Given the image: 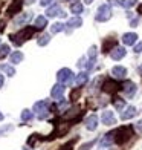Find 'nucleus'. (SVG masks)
<instances>
[{"mask_svg": "<svg viewBox=\"0 0 142 150\" xmlns=\"http://www.w3.org/2000/svg\"><path fill=\"white\" fill-rule=\"evenodd\" d=\"M110 17H112V8L109 3H104L98 8V12H96V17L95 18H96V22H107Z\"/></svg>", "mask_w": 142, "mask_h": 150, "instance_id": "nucleus-1", "label": "nucleus"}, {"mask_svg": "<svg viewBox=\"0 0 142 150\" xmlns=\"http://www.w3.org/2000/svg\"><path fill=\"white\" fill-rule=\"evenodd\" d=\"M47 109H49V103L47 101H37L34 104V112H35L38 120H44L47 115Z\"/></svg>", "mask_w": 142, "mask_h": 150, "instance_id": "nucleus-2", "label": "nucleus"}, {"mask_svg": "<svg viewBox=\"0 0 142 150\" xmlns=\"http://www.w3.org/2000/svg\"><path fill=\"white\" fill-rule=\"evenodd\" d=\"M73 74L70 69H67V67H63V69H60L58 71V74H57V78H58V81L61 84H64V83H72V80H73Z\"/></svg>", "mask_w": 142, "mask_h": 150, "instance_id": "nucleus-3", "label": "nucleus"}, {"mask_svg": "<svg viewBox=\"0 0 142 150\" xmlns=\"http://www.w3.org/2000/svg\"><path fill=\"white\" fill-rule=\"evenodd\" d=\"M101 121L105 126H113L116 124V118H115V113L112 110H104L103 115H101Z\"/></svg>", "mask_w": 142, "mask_h": 150, "instance_id": "nucleus-4", "label": "nucleus"}, {"mask_svg": "<svg viewBox=\"0 0 142 150\" xmlns=\"http://www.w3.org/2000/svg\"><path fill=\"white\" fill-rule=\"evenodd\" d=\"M64 84L61 83H58L52 87V91H51V97L52 98H55V100H63V95H64Z\"/></svg>", "mask_w": 142, "mask_h": 150, "instance_id": "nucleus-5", "label": "nucleus"}, {"mask_svg": "<svg viewBox=\"0 0 142 150\" xmlns=\"http://www.w3.org/2000/svg\"><path fill=\"white\" fill-rule=\"evenodd\" d=\"M125 54H127L125 47L116 46V47H115V49L110 52V57H112V60H115V61H119V60H122V58L125 57Z\"/></svg>", "mask_w": 142, "mask_h": 150, "instance_id": "nucleus-6", "label": "nucleus"}, {"mask_svg": "<svg viewBox=\"0 0 142 150\" xmlns=\"http://www.w3.org/2000/svg\"><path fill=\"white\" fill-rule=\"evenodd\" d=\"M136 40H138V34H134V32H125L122 35V43L125 46H133L136 43Z\"/></svg>", "mask_w": 142, "mask_h": 150, "instance_id": "nucleus-7", "label": "nucleus"}, {"mask_svg": "<svg viewBox=\"0 0 142 150\" xmlns=\"http://www.w3.org/2000/svg\"><path fill=\"white\" fill-rule=\"evenodd\" d=\"M31 17H32V12H23V14H20L18 17H15L14 25L15 26H23V25H26V23L29 22Z\"/></svg>", "mask_w": 142, "mask_h": 150, "instance_id": "nucleus-8", "label": "nucleus"}, {"mask_svg": "<svg viewBox=\"0 0 142 150\" xmlns=\"http://www.w3.org/2000/svg\"><path fill=\"white\" fill-rule=\"evenodd\" d=\"M138 115V110H136V107H133V106H128L127 109H124L122 113H121V120H130L133 117H136Z\"/></svg>", "mask_w": 142, "mask_h": 150, "instance_id": "nucleus-9", "label": "nucleus"}, {"mask_svg": "<svg viewBox=\"0 0 142 150\" xmlns=\"http://www.w3.org/2000/svg\"><path fill=\"white\" fill-rule=\"evenodd\" d=\"M96 127H98V117H96V115H90V117H87V120H86V129H87V130L93 132V130H96Z\"/></svg>", "mask_w": 142, "mask_h": 150, "instance_id": "nucleus-10", "label": "nucleus"}, {"mask_svg": "<svg viewBox=\"0 0 142 150\" xmlns=\"http://www.w3.org/2000/svg\"><path fill=\"white\" fill-rule=\"evenodd\" d=\"M113 141H115V135H113V132H110V133H107V135H104V138L99 141V147H110L112 144H113Z\"/></svg>", "mask_w": 142, "mask_h": 150, "instance_id": "nucleus-11", "label": "nucleus"}, {"mask_svg": "<svg viewBox=\"0 0 142 150\" xmlns=\"http://www.w3.org/2000/svg\"><path fill=\"white\" fill-rule=\"evenodd\" d=\"M23 58H25L23 52L14 51V52L9 55V63H11V64H18V63H22V61H23Z\"/></svg>", "mask_w": 142, "mask_h": 150, "instance_id": "nucleus-12", "label": "nucleus"}, {"mask_svg": "<svg viewBox=\"0 0 142 150\" xmlns=\"http://www.w3.org/2000/svg\"><path fill=\"white\" fill-rule=\"evenodd\" d=\"M136 84L134 83H131V81H128V83L124 86V93H125V97H128V98H131L134 93H136Z\"/></svg>", "mask_w": 142, "mask_h": 150, "instance_id": "nucleus-13", "label": "nucleus"}, {"mask_svg": "<svg viewBox=\"0 0 142 150\" xmlns=\"http://www.w3.org/2000/svg\"><path fill=\"white\" fill-rule=\"evenodd\" d=\"M112 75H113V77H116V78H125L127 69L124 66H115L112 69Z\"/></svg>", "mask_w": 142, "mask_h": 150, "instance_id": "nucleus-14", "label": "nucleus"}, {"mask_svg": "<svg viewBox=\"0 0 142 150\" xmlns=\"http://www.w3.org/2000/svg\"><path fill=\"white\" fill-rule=\"evenodd\" d=\"M46 25H47V18L44 16H38L35 18V22H34V26H35L37 29H43Z\"/></svg>", "mask_w": 142, "mask_h": 150, "instance_id": "nucleus-15", "label": "nucleus"}, {"mask_svg": "<svg viewBox=\"0 0 142 150\" xmlns=\"http://www.w3.org/2000/svg\"><path fill=\"white\" fill-rule=\"evenodd\" d=\"M81 25H83V20H81V17L75 16V17H72L69 22H67L66 26H69V28H79Z\"/></svg>", "mask_w": 142, "mask_h": 150, "instance_id": "nucleus-16", "label": "nucleus"}, {"mask_svg": "<svg viewBox=\"0 0 142 150\" xmlns=\"http://www.w3.org/2000/svg\"><path fill=\"white\" fill-rule=\"evenodd\" d=\"M87 80H89V75H87V72H81V74L77 75L75 84H77V86H83L84 83H87Z\"/></svg>", "mask_w": 142, "mask_h": 150, "instance_id": "nucleus-17", "label": "nucleus"}, {"mask_svg": "<svg viewBox=\"0 0 142 150\" xmlns=\"http://www.w3.org/2000/svg\"><path fill=\"white\" fill-rule=\"evenodd\" d=\"M61 11H63V9L60 8L58 5H53V6H51V8H47L46 14H47V17H55V16H58Z\"/></svg>", "mask_w": 142, "mask_h": 150, "instance_id": "nucleus-18", "label": "nucleus"}, {"mask_svg": "<svg viewBox=\"0 0 142 150\" xmlns=\"http://www.w3.org/2000/svg\"><path fill=\"white\" fill-rule=\"evenodd\" d=\"M0 71L5 72L6 75H9V77L15 75V69H14V67H12L11 64H0Z\"/></svg>", "mask_w": 142, "mask_h": 150, "instance_id": "nucleus-19", "label": "nucleus"}, {"mask_svg": "<svg viewBox=\"0 0 142 150\" xmlns=\"http://www.w3.org/2000/svg\"><path fill=\"white\" fill-rule=\"evenodd\" d=\"M83 9H84V6H83V3H79V2L73 3V5L70 6V12H72V14H75V16L81 14V12H83Z\"/></svg>", "mask_w": 142, "mask_h": 150, "instance_id": "nucleus-20", "label": "nucleus"}, {"mask_svg": "<svg viewBox=\"0 0 142 150\" xmlns=\"http://www.w3.org/2000/svg\"><path fill=\"white\" fill-rule=\"evenodd\" d=\"M66 29V25L64 23H53L51 26V32L52 34H57V32H63Z\"/></svg>", "mask_w": 142, "mask_h": 150, "instance_id": "nucleus-21", "label": "nucleus"}, {"mask_svg": "<svg viewBox=\"0 0 142 150\" xmlns=\"http://www.w3.org/2000/svg\"><path fill=\"white\" fill-rule=\"evenodd\" d=\"M49 42H51V35H49V34H43V35L37 40V45L38 46H46Z\"/></svg>", "mask_w": 142, "mask_h": 150, "instance_id": "nucleus-22", "label": "nucleus"}, {"mask_svg": "<svg viewBox=\"0 0 142 150\" xmlns=\"http://www.w3.org/2000/svg\"><path fill=\"white\" fill-rule=\"evenodd\" d=\"M20 117H22V121H31V120H32V117H34V112H31L29 109H25Z\"/></svg>", "mask_w": 142, "mask_h": 150, "instance_id": "nucleus-23", "label": "nucleus"}, {"mask_svg": "<svg viewBox=\"0 0 142 150\" xmlns=\"http://www.w3.org/2000/svg\"><path fill=\"white\" fill-rule=\"evenodd\" d=\"M96 55H98V49H96V46H90L89 54H87V58L95 61V60H96Z\"/></svg>", "mask_w": 142, "mask_h": 150, "instance_id": "nucleus-24", "label": "nucleus"}, {"mask_svg": "<svg viewBox=\"0 0 142 150\" xmlns=\"http://www.w3.org/2000/svg\"><path fill=\"white\" fill-rule=\"evenodd\" d=\"M9 54V46L8 45H2L0 46V57H5Z\"/></svg>", "mask_w": 142, "mask_h": 150, "instance_id": "nucleus-25", "label": "nucleus"}, {"mask_svg": "<svg viewBox=\"0 0 142 150\" xmlns=\"http://www.w3.org/2000/svg\"><path fill=\"white\" fill-rule=\"evenodd\" d=\"M12 129H14V127H12L11 124H9V126H3V127H0V135H3L5 132H9V130H12Z\"/></svg>", "mask_w": 142, "mask_h": 150, "instance_id": "nucleus-26", "label": "nucleus"}, {"mask_svg": "<svg viewBox=\"0 0 142 150\" xmlns=\"http://www.w3.org/2000/svg\"><path fill=\"white\" fill-rule=\"evenodd\" d=\"M138 0H125V8H131V6L136 5Z\"/></svg>", "mask_w": 142, "mask_h": 150, "instance_id": "nucleus-27", "label": "nucleus"}, {"mask_svg": "<svg viewBox=\"0 0 142 150\" xmlns=\"http://www.w3.org/2000/svg\"><path fill=\"white\" fill-rule=\"evenodd\" d=\"M133 51L136 52V54H141V52H142V42H141V43H138L136 46H134V47H133Z\"/></svg>", "mask_w": 142, "mask_h": 150, "instance_id": "nucleus-28", "label": "nucleus"}, {"mask_svg": "<svg viewBox=\"0 0 142 150\" xmlns=\"http://www.w3.org/2000/svg\"><path fill=\"white\" fill-rule=\"evenodd\" d=\"M53 2V0H40V5L41 6H47V5H51Z\"/></svg>", "mask_w": 142, "mask_h": 150, "instance_id": "nucleus-29", "label": "nucleus"}, {"mask_svg": "<svg viewBox=\"0 0 142 150\" xmlns=\"http://www.w3.org/2000/svg\"><path fill=\"white\" fill-rule=\"evenodd\" d=\"M136 130H138V132H142V120L136 124Z\"/></svg>", "mask_w": 142, "mask_h": 150, "instance_id": "nucleus-30", "label": "nucleus"}, {"mask_svg": "<svg viewBox=\"0 0 142 150\" xmlns=\"http://www.w3.org/2000/svg\"><path fill=\"white\" fill-rule=\"evenodd\" d=\"M116 107H118V109H122V107H124V101H122V100L116 101Z\"/></svg>", "mask_w": 142, "mask_h": 150, "instance_id": "nucleus-31", "label": "nucleus"}, {"mask_svg": "<svg viewBox=\"0 0 142 150\" xmlns=\"http://www.w3.org/2000/svg\"><path fill=\"white\" fill-rule=\"evenodd\" d=\"M3 83H5V78H3V75H0V87L3 86Z\"/></svg>", "mask_w": 142, "mask_h": 150, "instance_id": "nucleus-32", "label": "nucleus"}, {"mask_svg": "<svg viewBox=\"0 0 142 150\" xmlns=\"http://www.w3.org/2000/svg\"><path fill=\"white\" fill-rule=\"evenodd\" d=\"M31 3H34V0H26V5H31Z\"/></svg>", "mask_w": 142, "mask_h": 150, "instance_id": "nucleus-33", "label": "nucleus"}, {"mask_svg": "<svg viewBox=\"0 0 142 150\" xmlns=\"http://www.w3.org/2000/svg\"><path fill=\"white\" fill-rule=\"evenodd\" d=\"M84 2H86V3H87V5H90V3H92V2H93V0H84Z\"/></svg>", "mask_w": 142, "mask_h": 150, "instance_id": "nucleus-34", "label": "nucleus"}, {"mask_svg": "<svg viewBox=\"0 0 142 150\" xmlns=\"http://www.w3.org/2000/svg\"><path fill=\"white\" fill-rule=\"evenodd\" d=\"M3 118H5V117H3V113H2V112H0V121H2Z\"/></svg>", "mask_w": 142, "mask_h": 150, "instance_id": "nucleus-35", "label": "nucleus"}]
</instances>
